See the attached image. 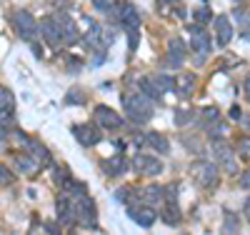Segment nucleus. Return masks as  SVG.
I'll return each mask as SVG.
<instances>
[{
    "instance_id": "423d86ee",
    "label": "nucleus",
    "mask_w": 250,
    "mask_h": 235,
    "mask_svg": "<svg viewBox=\"0 0 250 235\" xmlns=\"http://www.w3.org/2000/svg\"><path fill=\"white\" fill-rule=\"evenodd\" d=\"M133 168L138 170V173H143V175H153V178L163 173V163H160V158H155V155H150V153H138L135 160H133Z\"/></svg>"
},
{
    "instance_id": "f704fd0d",
    "label": "nucleus",
    "mask_w": 250,
    "mask_h": 235,
    "mask_svg": "<svg viewBox=\"0 0 250 235\" xmlns=\"http://www.w3.org/2000/svg\"><path fill=\"white\" fill-rule=\"evenodd\" d=\"M13 180H15V175L10 173L8 168H3V165H0V183H3V185H10Z\"/></svg>"
},
{
    "instance_id": "58836bf2",
    "label": "nucleus",
    "mask_w": 250,
    "mask_h": 235,
    "mask_svg": "<svg viewBox=\"0 0 250 235\" xmlns=\"http://www.w3.org/2000/svg\"><path fill=\"white\" fill-rule=\"evenodd\" d=\"M138 48V30H130V50Z\"/></svg>"
},
{
    "instance_id": "4c0bfd02",
    "label": "nucleus",
    "mask_w": 250,
    "mask_h": 235,
    "mask_svg": "<svg viewBox=\"0 0 250 235\" xmlns=\"http://www.w3.org/2000/svg\"><path fill=\"white\" fill-rule=\"evenodd\" d=\"M95 3V8L98 10H105V8H110V0H93Z\"/></svg>"
},
{
    "instance_id": "7ed1b4c3",
    "label": "nucleus",
    "mask_w": 250,
    "mask_h": 235,
    "mask_svg": "<svg viewBox=\"0 0 250 235\" xmlns=\"http://www.w3.org/2000/svg\"><path fill=\"white\" fill-rule=\"evenodd\" d=\"M13 28L18 30V35L23 38V40H33V38L40 33L38 20H35L28 10H15V15H13Z\"/></svg>"
},
{
    "instance_id": "79ce46f5",
    "label": "nucleus",
    "mask_w": 250,
    "mask_h": 235,
    "mask_svg": "<svg viewBox=\"0 0 250 235\" xmlns=\"http://www.w3.org/2000/svg\"><path fill=\"white\" fill-rule=\"evenodd\" d=\"M165 3H178V0H165Z\"/></svg>"
},
{
    "instance_id": "f03ea898",
    "label": "nucleus",
    "mask_w": 250,
    "mask_h": 235,
    "mask_svg": "<svg viewBox=\"0 0 250 235\" xmlns=\"http://www.w3.org/2000/svg\"><path fill=\"white\" fill-rule=\"evenodd\" d=\"M190 178H193L200 188L210 190V188L218 185V168H215L210 160H195V163L190 165Z\"/></svg>"
},
{
    "instance_id": "c756f323",
    "label": "nucleus",
    "mask_w": 250,
    "mask_h": 235,
    "mask_svg": "<svg viewBox=\"0 0 250 235\" xmlns=\"http://www.w3.org/2000/svg\"><path fill=\"white\" fill-rule=\"evenodd\" d=\"M235 15H238L240 25H243V28H240V30H243V38H245V40H250V15H248V13H243V10H238Z\"/></svg>"
},
{
    "instance_id": "a211bd4d",
    "label": "nucleus",
    "mask_w": 250,
    "mask_h": 235,
    "mask_svg": "<svg viewBox=\"0 0 250 235\" xmlns=\"http://www.w3.org/2000/svg\"><path fill=\"white\" fill-rule=\"evenodd\" d=\"M103 170H105L108 175H123L125 170H128V160H125L123 155H115V158H110V160H105L103 163Z\"/></svg>"
},
{
    "instance_id": "c9c22d12",
    "label": "nucleus",
    "mask_w": 250,
    "mask_h": 235,
    "mask_svg": "<svg viewBox=\"0 0 250 235\" xmlns=\"http://www.w3.org/2000/svg\"><path fill=\"white\" fill-rule=\"evenodd\" d=\"M243 93H245V100L250 103V73H248L245 80H243Z\"/></svg>"
},
{
    "instance_id": "5701e85b",
    "label": "nucleus",
    "mask_w": 250,
    "mask_h": 235,
    "mask_svg": "<svg viewBox=\"0 0 250 235\" xmlns=\"http://www.w3.org/2000/svg\"><path fill=\"white\" fill-rule=\"evenodd\" d=\"M40 165H43V163H48L50 160V150H48V148L45 145H40V143H30V150H28Z\"/></svg>"
},
{
    "instance_id": "b1692460",
    "label": "nucleus",
    "mask_w": 250,
    "mask_h": 235,
    "mask_svg": "<svg viewBox=\"0 0 250 235\" xmlns=\"http://www.w3.org/2000/svg\"><path fill=\"white\" fill-rule=\"evenodd\" d=\"M138 85H140V93H143V95H148L150 100H160V90L155 88V83H153V80L143 78V80H140Z\"/></svg>"
},
{
    "instance_id": "1a4fd4ad",
    "label": "nucleus",
    "mask_w": 250,
    "mask_h": 235,
    "mask_svg": "<svg viewBox=\"0 0 250 235\" xmlns=\"http://www.w3.org/2000/svg\"><path fill=\"white\" fill-rule=\"evenodd\" d=\"M213 153H215V158H218V163L228 170V173H235L238 170V165H235V158H233V148L228 145L225 140H215V145H213Z\"/></svg>"
},
{
    "instance_id": "bb28decb",
    "label": "nucleus",
    "mask_w": 250,
    "mask_h": 235,
    "mask_svg": "<svg viewBox=\"0 0 250 235\" xmlns=\"http://www.w3.org/2000/svg\"><path fill=\"white\" fill-rule=\"evenodd\" d=\"M195 83H198V78L193 75V73H188V75H183L180 80H178V85H180V95H190L193 93V88H195Z\"/></svg>"
},
{
    "instance_id": "39448f33",
    "label": "nucleus",
    "mask_w": 250,
    "mask_h": 235,
    "mask_svg": "<svg viewBox=\"0 0 250 235\" xmlns=\"http://www.w3.org/2000/svg\"><path fill=\"white\" fill-rule=\"evenodd\" d=\"M75 215H78V223H85L90 228H95V203L85 195V193H78V200H75Z\"/></svg>"
},
{
    "instance_id": "6ab92c4d",
    "label": "nucleus",
    "mask_w": 250,
    "mask_h": 235,
    "mask_svg": "<svg viewBox=\"0 0 250 235\" xmlns=\"http://www.w3.org/2000/svg\"><path fill=\"white\" fill-rule=\"evenodd\" d=\"M163 223H165V225H178V223H180V208H178V200H165V208H163Z\"/></svg>"
},
{
    "instance_id": "412c9836",
    "label": "nucleus",
    "mask_w": 250,
    "mask_h": 235,
    "mask_svg": "<svg viewBox=\"0 0 250 235\" xmlns=\"http://www.w3.org/2000/svg\"><path fill=\"white\" fill-rule=\"evenodd\" d=\"M15 128V108H0V133Z\"/></svg>"
},
{
    "instance_id": "7c9ffc66",
    "label": "nucleus",
    "mask_w": 250,
    "mask_h": 235,
    "mask_svg": "<svg viewBox=\"0 0 250 235\" xmlns=\"http://www.w3.org/2000/svg\"><path fill=\"white\" fill-rule=\"evenodd\" d=\"M238 155H240V160L250 163V138H243L238 143Z\"/></svg>"
},
{
    "instance_id": "0eeeda50",
    "label": "nucleus",
    "mask_w": 250,
    "mask_h": 235,
    "mask_svg": "<svg viewBox=\"0 0 250 235\" xmlns=\"http://www.w3.org/2000/svg\"><path fill=\"white\" fill-rule=\"evenodd\" d=\"M95 123L100 128H105V130H120L123 128V118L108 105H98L95 108Z\"/></svg>"
},
{
    "instance_id": "cd10ccee",
    "label": "nucleus",
    "mask_w": 250,
    "mask_h": 235,
    "mask_svg": "<svg viewBox=\"0 0 250 235\" xmlns=\"http://www.w3.org/2000/svg\"><path fill=\"white\" fill-rule=\"evenodd\" d=\"M8 133H10L13 145H18V148H28V145H30V138H28V135H23V133L18 130V128H10Z\"/></svg>"
},
{
    "instance_id": "2eb2a0df",
    "label": "nucleus",
    "mask_w": 250,
    "mask_h": 235,
    "mask_svg": "<svg viewBox=\"0 0 250 235\" xmlns=\"http://www.w3.org/2000/svg\"><path fill=\"white\" fill-rule=\"evenodd\" d=\"M40 33H43V38L50 45H60L62 43V30H60V23L55 18H45L43 23H40Z\"/></svg>"
},
{
    "instance_id": "393cba45",
    "label": "nucleus",
    "mask_w": 250,
    "mask_h": 235,
    "mask_svg": "<svg viewBox=\"0 0 250 235\" xmlns=\"http://www.w3.org/2000/svg\"><path fill=\"white\" fill-rule=\"evenodd\" d=\"M223 230H225V233H238V230H240V220H238L235 213L225 210V215H223Z\"/></svg>"
},
{
    "instance_id": "f8f14e48",
    "label": "nucleus",
    "mask_w": 250,
    "mask_h": 235,
    "mask_svg": "<svg viewBox=\"0 0 250 235\" xmlns=\"http://www.w3.org/2000/svg\"><path fill=\"white\" fill-rule=\"evenodd\" d=\"M165 63H168L170 68H180L185 63V43L180 38H173L168 43V53H165Z\"/></svg>"
},
{
    "instance_id": "dca6fc26",
    "label": "nucleus",
    "mask_w": 250,
    "mask_h": 235,
    "mask_svg": "<svg viewBox=\"0 0 250 235\" xmlns=\"http://www.w3.org/2000/svg\"><path fill=\"white\" fill-rule=\"evenodd\" d=\"M120 23L128 30H138L140 28V13H138V8L130 5V3L120 5Z\"/></svg>"
},
{
    "instance_id": "f257e3e1",
    "label": "nucleus",
    "mask_w": 250,
    "mask_h": 235,
    "mask_svg": "<svg viewBox=\"0 0 250 235\" xmlns=\"http://www.w3.org/2000/svg\"><path fill=\"white\" fill-rule=\"evenodd\" d=\"M123 108H125V118L133 120L135 125H145L153 118V100L143 93L123 95Z\"/></svg>"
},
{
    "instance_id": "72a5a7b5",
    "label": "nucleus",
    "mask_w": 250,
    "mask_h": 235,
    "mask_svg": "<svg viewBox=\"0 0 250 235\" xmlns=\"http://www.w3.org/2000/svg\"><path fill=\"white\" fill-rule=\"evenodd\" d=\"M65 103H68V105H73V103H85V95L78 93V90H70V93L65 95Z\"/></svg>"
},
{
    "instance_id": "473e14b6",
    "label": "nucleus",
    "mask_w": 250,
    "mask_h": 235,
    "mask_svg": "<svg viewBox=\"0 0 250 235\" xmlns=\"http://www.w3.org/2000/svg\"><path fill=\"white\" fill-rule=\"evenodd\" d=\"M190 118H193L190 110H178V113H175V123H178L180 128H183L185 123H190Z\"/></svg>"
},
{
    "instance_id": "4be33fe9",
    "label": "nucleus",
    "mask_w": 250,
    "mask_h": 235,
    "mask_svg": "<svg viewBox=\"0 0 250 235\" xmlns=\"http://www.w3.org/2000/svg\"><path fill=\"white\" fill-rule=\"evenodd\" d=\"M153 83H155V88H158L160 93H170V90L175 88V80H173L170 75H165V73H158V75L153 78Z\"/></svg>"
},
{
    "instance_id": "c85d7f7f",
    "label": "nucleus",
    "mask_w": 250,
    "mask_h": 235,
    "mask_svg": "<svg viewBox=\"0 0 250 235\" xmlns=\"http://www.w3.org/2000/svg\"><path fill=\"white\" fill-rule=\"evenodd\" d=\"M0 108H15V98L8 88H3L0 85Z\"/></svg>"
},
{
    "instance_id": "9b49d317",
    "label": "nucleus",
    "mask_w": 250,
    "mask_h": 235,
    "mask_svg": "<svg viewBox=\"0 0 250 235\" xmlns=\"http://www.w3.org/2000/svg\"><path fill=\"white\" fill-rule=\"evenodd\" d=\"M128 215L140 225V228H153V223H155V210L145 203V205H130L128 208Z\"/></svg>"
},
{
    "instance_id": "f3484780",
    "label": "nucleus",
    "mask_w": 250,
    "mask_h": 235,
    "mask_svg": "<svg viewBox=\"0 0 250 235\" xmlns=\"http://www.w3.org/2000/svg\"><path fill=\"white\" fill-rule=\"evenodd\" d=\"M145 143H148L155 153H165V155H168V150H170V140L165 138L163 133H155V130L145 133Z\"/></svg>"
},
{
    "instance_id": "e433bc0d",
    "label": "nucleus",
    "mask_w": 250,
    "mask_h": 235,
    "mask_svg": "<svg viewBox=\"0 0 250 235\" xmlns=\"http://www.w3.org/2000/svg\"><path fill=\"white\" fill-rule=\"evenodd\" d=\"M240 185H243L245 190H250V168H248L245 173H243V178H240Z\"/></svg>"
},
{
    "instance_id": "ddd939ff",
    "label": "nucleus",
    "mask_w": 250,
    "mask_h": 235,
    "mask_svg": "<svg viewBox=\"0 0 250 235\" xmlns=\"http://www.w3.org/2000/svg\"><path fill=\"white\" fill-rule=\"evenodd\" d=\"M213 23H215V33H218V45L225 48L228 43L233 40V33H235L230 18H228V15H218V18H213Z\"/></svg>"
},
{
    "instance_id": "9d476101",
    "label": "nucleus",
    "mask_w": 250,
    "mask_h": 235,
    "mask_svg": "<svg viewBox=\"0 0 250 235\" xmlns=\"http://www.w3.org/2000/svg\"><path fill=\"white\" fill-rule=\"evenodd\" d=\"M58 220L60 225H65V228H73L78 223V215H75V203L65 195V198H58Z\"/></svg>"
},
{
    "instance_id": "2f4dec72",
    "label": "nucleus",
    "mask_w": 250,
    "mask_h": 235,
    "mask_svg": "<svg viewBox=\"0 0 250 235\" xmlns=\"http://www.w3.org/2000/svg\"><path fill=\"white\" fill-rule=\"evenodd\" d=\"M195 20H198V23H208V20H213L210 8H198L195 10Z\"/></svg>"
},
{
    "instance_id": "ea45409f",
    "label": "nucleus",
    "mask_w": 250,
    "mask_h": 235,
    "mask_svg": "<svg viewBox=\"0 0 250 235\" xmlns=\"http://www.w3.org/2000/svg\"><path fill=\"white\" fill-rule=\"evenodd\" d=\"M243 208H245V220L250 223V198L245 200V205H243Z\"/></svg>"
},
{
    "instance_id": "a878e982",
    "label": "nucleus",
    "mask_w": 250,
    "mask_h": 235,
    "mask_svg": "<svg viewBox=\"0 0 250 235\" xmlns=\"http://www.w3.org/2000/svg\"><path fill=\"white\" fill-rule=\"evenodd\" d=\"M200 120H203L205 128L210 125V123H218V120H220V110L215 108V105H208V108L200 110Z\"/></svg>"
},
{
    "instance_id": "aec40b11",
    "label": "nucleus",
    "mask_w": 250,
    "mask_h": 235,
    "mask_svg": "<svg viewBox=\"0 0 250 235\" xmlns=\"http://www.w3.org/2000/svg\"><path fill=\"white\" fill-rule=\"evenodd\" d=\"M138 195L143 198V203L158 205V203H163V185H148V188H143Z\"/></svg>"
},
{
    "instance_id": "a19ab883",
    "label": "nucleus",
    "mask_w": 250,
    "mask_h": 235,
    "mask_svg": "<svg viewBox=\"0 0 250 235\" xmlns=\"http://www.w3.org/2000/svg\"><path fill=\"white\" fill-rule=\"evenodd\" d=\"M45 230H48V233H58V228H55L53 223H48V225H45Z\"/></svg>"
},
{
    "instance_id": "20e7f679",
    "label": "nucleus",
    "mask_w": 250,
    "mask_h": 235,
    "mask_svg": "<svg viewBox=\"0 0 250 235\" xmlns=\"http://www.w3.org/2000/svg\"><path fill=\"white\" fill-rule=\"evenodd\" d=\"M190 48L198 53V60H203L208 53L213 50V43H210V35L205 33V28L200 23H195L190 28Z\"/></svg>"
},
{
    "instance_id": "6e6552de",
    "label": "nucleus",
    "mask_w": 250,
    "mask_h": 235,
    "mask_svg": "<svg viewBox=\"0 0 250 235\" xmlns=\"http://www.w3.org/2000/svg\"><path fill=\"white\" fill-rule=\"evenodd\" d=\"M73 135L83 148H93V145L100 143V128H95V125H75Z\"/></svg>"
},
{
    "instance_id": "4468645a",
    "label": "nucleus",
    "mask_w": 250,
    "mask_h": 235,
    "mask_svg": "<svg viewBox=\"0 0 250 235\" xmlns=\"http://www.w3.org/2000/svg\"><path fill=\"white\" fill-rule=\"evenodd\" d=\"M13 165H15V170L20 175H35L38 173V168H40V163L30 155V153H18L15 158H13Z\"/></svg>"
}]
</instances>
